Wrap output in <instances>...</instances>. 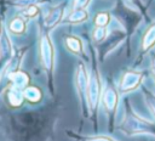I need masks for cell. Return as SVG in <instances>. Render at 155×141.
Returning a JSON list of instances; mask_svg holds the SVG:
<instances>
[{"label": "cell", "instance_id": "1", "mask_svg": "<svg viewBox=\"0 0 155 141\" xmlns=\"http://www.w3.org/2000/svg\"><path fill=\"white\" fill-rule=\"evenodd\" d=\"M120 129L127 135H155V122H150L134 111H130L125 117V120L121 124Z\"/></svg>", "mask_w": 155, "mask_h": 141}, {"label": "cell", "instance_id": "2", "mask_svg": "<svg viewBox=\"0 0 155 141\" xmlns=\"http://www.w3.org/2000/svg\"><path fill=\"white\" fill-rule=\"evenodd\" d=\"M102 81H101V77L98 74V72H96V69L92 70V73L90 74V79H88V86H87V91H86V105L87 108L90 111V113H93L98 105H99V100L102 98Z\"/></svg>", "mask_w": 155, "mask_h": 141}, {"label": "cell", "instance_id": "3", "mask_svg": "<svg viewBox=\"0 0 155 141\" xmlns=\"http://www.w3.org/2000/svg\"><path fill=\"white\" fill-rule=\"evenodd\" d=\"M40 60L42 67L51 72L54 64V50L51 39L47 35H42L40 39Z\"/></svg>", "mask_w": 155, "mask_h": 141}, {"label": "cell", "instance_id": "4", "mask_svg": "<svg viewBox=\"0 0 155 141\" xmlns=\"http://www.w3.org/2000/svg\"><path fill=\"white\" fill-rule=\"evenodd\" d=\"M143 80V74L137 70H127L122 74L120 83H119V89L121 92H130L137 89Z\"/></svg>", "mask_w": 155, "mask_h": 141}, {"label": "cell", "instance_id": "5", "mask_svg": "<svg viewBox=\"0 0 155 141\" xmlns=\"http://www.w3.org/2000/svg\"><path fill=\"white\" fill-rule=\"evenodd\" d=\"M88 79H90V74L87 73L86 67L82 63H80L75 69V86H76V91L80 100L84 102H86V91L88 86Z\"/></svg>", "mask_w": 155, "mask_h": 141}, {"label": "cell", "instance_id": "6", "mask_svg": "<svg viewBox=\"0 0 155 141\" xmlns=\"http://www.w3.org/2000/svg\"><path fill=\"white\" fill-rule=\"evenodd\" d=\"M102 102L109 114H113L115 112L119 103V91L113 84H108L102 91Z\"/></svg>", "mask_w": 155, "mask_h": 141}, {"label": "cell", "instance_id": "7", "mask_svg": "<svg viewBox=\"0 0 155 141\" xmlns=\"http://www.w3.org/2000/svg\"><path fill=\"white\" fill-rule=\"evenodd\" d=\"M10 79L13 84V88H17L19 90H23L29 84V77L24 72H13L10 74Z\"/></svg>", "mask_w": 155, "mask_h": 141}, {"label": "cell", "instance_id": "8", "mask_svg": "<svg viewBox=\"0 0 155 141\" xmlns=\"http://www.w3.org/2000/svg\"><path fill=\"white\" fill-rule=\"evenodd\" d=\"M65 44H67V47L70 52L73 53H76V55H80L82 51H84V45L81 43V40L76 36H69L65 39Z\"/></svg>", "mask_w": 155, "mask_h": 141}, {"label": "cell", "instance_id": "9", "mask_svg": "<svg viewBox=\"0 0 155 141\" xmlns=\"http://www.w3.org/2000/svg\"><path fill=\"white\" fill-rule=\"evenodd\" d=\"M155 44V24H153L145 33L144 38H143V43H142V47L144 51L149 50L153 45Z\"/></svg>", "mask_w": 155, "mask_h": 141}, {"label": "cell", "instance_id": "10", "mask_svg": "<svg viewBox=\"0 0 155 141\" xmlns=\"http://www.w3.org/2000/svg\"><path fill=\"white\" fill-rule=\"evenodd\" d=\"M24 100V95L22 92V90L17 89V88H12L8 91V101L11 105L13 106H19Z\"/></svg>", "mask_w": 155, "mask_h": 141}, {"label": "cell", "instance_id": "11", "mask_svg": "<svg viewBox=\"0 0 155 141\" xmlns=\"http://www.w3.org/2000/svg\"><path fill=\"white\" fill-rule=\"evenodd\" d=\"M24 98L29 100L30 102H36L41 98V91L35 86H27L23 91Z\"/></svg>", "mask_w": 155, "mask_h": 141}, {"label": "cell", "instance_id": "12", "mask_svg": "<svg viewBox=\"0 0 155 141\" xmlns=\"http://www.w3.org/2000/svg\"><path fill=\"white\" fill-rule=\"evenodd\" d=\"M62 15H63V7H56V9H53L52 11H51V13L47 16V18H46V24H47V27H52V26H54L57 22H59L61 21V18H62Z\"/></svg>", "mask_w": 155, "mask_h": 141}, {"label": "cell", "instance_id": "13", "mask_svg": "<svg viewBox=\"0 0 155 141\" xmlns=\"http://www.w3.org/2000/svg\"><path fill=\"white\" fill-rule=\"evenodd\" d=\"M87 17H88V15H87V12L85 11V9H74V11L69 15L68 21H69V22H73V23H76V22H82V21H85Z\"/></svg>", "mask_w": 155, "mask_h": 141}, {"label": "cell", "instance_id": "14", "mask_svg": "<svg viewBox=\"0 0 155 141\" xmlns=\"http://www.w3.org/2000/svg\"><path fill=\"white\" fill-rule=\"evenodd\" d=\"M144 97H145L147 105H148V107H149V109H150V112L153 113L154 119H155V95H154L153 92H150V91L147 90Z\"/></svg>", "mask_w": 155, "mask_h": 141}, {"label": "cell", "instance_id": "15", "mask_svg": "<svg viewBox=\"0 0 155 141\" xmlns=\"http://www.w3.org/2000/svg\"><path fill=\"white\" fill-rule=\"evenodd\" d=\"M82 141H117V140H115L108 135H92V136L84 137Z\"/></svg>", "mask_w": 155, "mask_h": 141}, {"label": "cell", "instance_id": "16", "mask_svg": "<svg viewBox=\"0 0 155 141\" xmlns=\"http://www.w3.org/2000/svg\"><path fill=\"white\" fill-rule=\"evenodd\" d=\"M94 21H96V24L98 27H105L107 23H108V21H109V15L107 12H101V13H98L96 16V19Z\"/></svg>", "mask_w": 155, "mask_h": 141}, {"label": "cell", "instance_id": "17", "mask_svg": "<svg viewBox=\"0 0 155 141\" xmlns=\"http://www.w3.org/2000/svg\"><path fill=\"white\" fill-rule=\"evenodd\" d=\"M104 34H105V28H104V27H98V28L96 29L94 34H93L94 40H96V41H101V40L104 38Z\"/></svg>", "mask_w": 155, "mask_h": 141}, {"label": "cell", "instance_id": "18", "mask_svg": "<svg viewBox=\"0 0 155 141\" xmlns=\"http://www.w3.org/2000/svg\"><path fill=\"white\" fill-rule=\"evenodd\" d=\"M90 0H74V9H85Z\"/></svg>", "mask_w": 155, "mask_h": 141}, {"label": "cell", "instance_id": "19", "mask_svg": "<svg viewBox=\"0 0 155 141\" xmlns=\"http://www.w3.org/2000/svg\"><path fill=\"white\" fill-rule=\"evenodd\" d=\"M151 72H153V77L155 80V56H153V58H151Z\"/></svg>", "mask_w": 155, "mask_h": 141}]
</instances>
